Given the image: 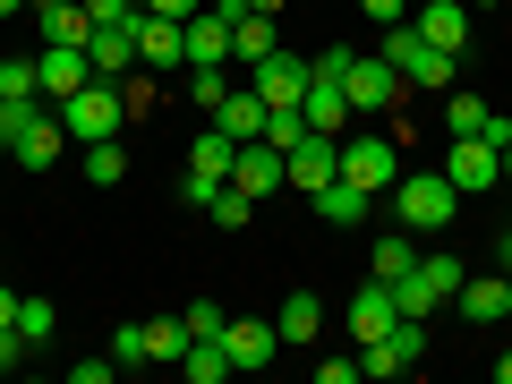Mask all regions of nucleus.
<instances>
[{"label":"nucleus","instance_id":"1","mask_svg":"<svg viewBox=\"0 0 512 384\" xmlns=\"http://www.w3.org/2000/svg\"><path fill=\"white\" fill-rule=\"evenodd\" d=\"M453 214H461V188L444 180V171H402V180H393V222H402L410 239L444 231Z\"/></svg>","mask_w":512,"mask_h":384},{"label":"nucleus","instance_id":"2","mask_svg":"<svg viewBox=\"0 0 512 384\" xmlns=\"http://www.w3.org/2000/svg\"><path fill=\"white\" fill-rule=\"evenodd\" d=\"M60 128H69V146H103V137H120V86H111V77H86V86L60 103Z\"/></svg>","mask_w":512,"mask_h":384},{"label":"nucleus","instance_id":"3","mask_svg":"<svg viewBox=\"0 0 512 384\" xmlns=\"http://www.w3.org/2000/svg\"><path fill=\"white\" fill-rule=\"evenodd\" d=\"M384 60H393V77H410V86H453V69H461V60H453V52H436V43H427V35H419L410 18L393 26Z\"/></svg>","mask_w":512,"mask_h":384},{"label":"nucleus","instance_id":"4","mask_svg":"<svg viewBox=\"0 0 512 384\" xmlns=\"http://www.w3.org/2000/svg\"><path fill=\"white\" fill-rule=\"evenodd\" d=\"M453 291H461V265H453V256H419V265L393 282V308H402V316H436Z\"/></svg>","mask_w":512,"mask_h":384},{"label":"nucleus","instance_id":"5","mask_svg":"<svg viewBox=\"0 0 512 384\" xmlns=\"http://www.w3.org/2000/svg\"><path fill=\"white\" fill-rule=\"evenodd\" d=\"M444 180H453L461 197H487V188H504V146H487V137H453V154H444Z\"/></svg>","mask_w":512,"mask_h":384},{"label":"nucleus","instance_id":"6","mask_svg":"<svg viewBox=\"0 0 512 384\" xmlns=\"http://www.w3.org/2000/svg\"><path fill=\"white\" fill-rule=\"evenodd\" d=\"M419 350H427V316H393V333L359 342V376H402Z\"/></svg>","mask_w":512,"mask_h":384},{"label":"nucleus","instance_id":"7","mask_svg":"<svg viewBox=\"0 0 512 384\" xmlns=\"http://www.w3.org/2000/svg\"><path fill=\"white\" fill-rule=\"evenodd\" d=\"M282 171H291V188L299 197H316L325 180H342V137H325V128H308L291 154H282Z\"/></svg>","mask_w":512,"mask_h":384},{"label":"nucleus","instance_id":"8","mask_svg":"<svg viewBox=\"0 0 512 384\" xmlns=\"http://www.w3.org/2000/svg\"><path fill=\"white\" fill-rule=\"evenodd\" d=\"M231 188H239V197H274V188H291V171H282V146L248 137V146L231 154Z\"/></svg>","mask_w":512,"mask_h":384},{"label":"nucleus","instance_id":"9","mask_svg":"<svg viewBox=\"0 0 512 384\" xmlns=\"http://www.w3.org/2000/svg\"><path fill=\"white\" fill-rule=\"evenodd\" d=\"M342 180L367 188V197H384V188L402 180V163H393V146H384V137H350V146H342Z\"/></svg>","mask_w":512,"mask_h":384},{"label":"nucleus","instance_id":"10","mask_svg":"<svg viewBox=\"0 0 512 384\" xmlns=\"http://www.w3.org/2000/svg\"><path fill=\"white\" fill-rule=\"evenodd\" d=\"M137 60H146V69H180V60H188V18L137 9Z\"/></svg>","mask_w":512,"mask_h":384},{"label":"nucleus","instance_id":"11","mask_svg":"<svg viewBox=\"0 0 512 384\" xmlns=\"http://www.w3.org/2000/svg\"><path fill=\"white\" fill-rule=\"evenodd\" d=\"M94 77V60H86V43H43V60H35V86L52 94V103H69L77 86Z\"/></svg>","mask_w":512,"mask_h":384},{"label":"nucleus","instance_id":"12","mask_svg":"<svg viewBox=\"0 0 512 384\" xmlns=\"http://www.w3.org/2000/svg\"><path fill=\"white\" fill-rule=\"evenodd\" d=\"M410 26H419L436 52H470V18H461V0H410Z\"/></svg>","mask_w":512,"mask_h":384},{"label":"nucleus","instance_id":"13","mask_svg":"<svg viewBox=\"0 0 512 384\" xmlns=\"http://www.w3.org/2000/svg\"><path fill=\"white\" fill-rule=\"evenodd\" d=\"M342 94H350V111H384L393 94H402V77H393V60H350V77H342Z\"/></svg>","mask_w":512,"mask_h":384},{"label":"nucleus","instance_id":"14","mask_svg":"<svg viewBox=\"0 0 512 384\" xmlns=\"http://www.w3.org/2000/svg\"><path fill=\"white\" fill-rule=\"evenodd\" d=\"M86 60H94V77H128V69H137V18L94 26V35H86Z\"/></svg>","mask_w":512,"mask_h":384},{"label":"nucleus","instance_id":"15","mask_svg":"<svg viewBox=\"0 0 512 384\" xmlns=\"http://www.w3.org/2000/svg\"><path fill=\"white\" fill-rule=\"evenodd\" d=\"M461 316H470V325H504V316H512V274H504V265H495V274H478V282H461Z\"/></svg>","mask_w":512,"mask_h":384},{"label":"nucleus","instance_id":"16","mask_svg":"<svg viewBox=\"0 0 512 384\" xmlns=\"http://www.w3.org/2000/svg\"><path fill=\"white\" fill-rule=\"evenodd\" d=\"M248 86L256 94H265V103H299V94H308V60H291V52H265V60H256V77H248Z\"/></svg>","mask_w":512,"mask_h":384},{"label":"nucleus","instance_id":"17","mask_svg":"<svg viewBox=\"0 0 512 384\" xmlns=\"http://www.w3.org/2000/svg\"><path fill=\"white\" fill-rule=\"evenodd\" d=\"M9 154H18V163H26V171H52V163H60V154H69V128H60V103H52V111H43V120H35V128H26V137H18V146H9Z\"/></svg>","mask_w":512,"mask_h":384},{"label":"nucleus","instance_id":"18","mask_svg":"<svg viewBox=\"0 0 512 384\" xmlns=\"http://www.w3.org/2000/svg\"><path fill=\"white\" fill-rule=\"evenodd\" d=\"M265 111H274V103H265L256 86H231V94H222V111H214V128H231L239 146H248V137H265Z\"/></svg>","mask_w":512,"mask_h":384},{"label":"nucleus","instance_id":"19","mask_svg":"<svg viewBox=\"0 0 512 384\" xmlns=\"http://www.w3.org/2000/svg\"><path fill=\"white\" fill-rule=\"evenodd\" d=\"M222 350H231V367H265L282 350V333L256 325V316H239V325H222Z\"/></svg>","mask_w":512,"mask_h":384},{"label":"nucleus","instance_id":"20","mask_svg":"<svg viewBox=\"0 0 512 384\" xmlns=\"http://www.w3.org/2000/svg\"><path fill=\"white\" fill-rule=\"evenodd\" d=\"M299 111H308V128L342 137V120H350V94L333 86V77H316V69H308V94H299Z\"/></svg>","mask_w":512,"mask_h":384},{"label":"nucleus","instance_id":"21","mask_svg":"<svg viewBox=\"0 0 512 384\" xmlns=\"http://www.w3.org/2000/svg\"><path fill=\"white\" fill-rule=\"evenodd\" d=\"M231 154H239V137H231V128H205V137H197V146H188V180H231Z\"/></svg>","mask_w":512,"mask_h":384},{"label":"nucleus","instance_id":"22","mask_svg":"<svg viewBox=\"0 0 512 384\" xmlns=\"http://www.w3.org/2000/svg\"><path fill=\"white\" fill-rule=\"evenodd\" d=\"M393 316H402V308H393V282H376V291H359V299H350V333H359V342L393 333Z\"/></svg>","mask_w":512,"mask_h":384},{"label":"nucleus","instance_id":"23","mask_svg":"<svg viewBox=\"0 0 512 384\" xmlns=\"http://www.w3.org/2000/svg\"><path fill=\"white\" fill-rule=\"evenodd\" d=\"M265 52H282V43H274V18H256V9H239V18H231V60H248V69H256Z\"/></svg>","mask_w":512,"mask_h":384},{"label":"nucleus","instance_id":"24","mask_svg":"<svg viewBox=\"0 0 512 384\" xmlns=\"http://www.w3.org/2000/svg\"><path fill=\"white\" fill-rule=\"evenodd\" d=\"M316 325H325L316 291H291V299H282V316H274V333H282V342H316Z\"/></svg>","mask_w":512,"mask_h":384},{"label":"nucleus","instance_id":"25","mask_svg":"<svg viewBox=\"0 0 512 384\" xmlns=\"http://www.w3.org/2000/svg\"><path fill=\"white\" fill-rule=\"evenodd\" d=\"M367 205H376V197L350 188V180H325V188H316V214H325V222H367Z\"/></svg>","mask_w":512,"mask_h":384},{"label":"nucleus","instance_id":"26","mask_svg":"<svg viewBox=\"0 0 512 384\" xmlns=\"http://www.w3.org/2000/svg\"><path fill=\"white\" fill-rule=\"evenodd\" d=\"M410 265H419V248H410V231H402V222H393V231L376 239V282H402Z\"/></svg>","mask_w":512,"mask_h":384},{"label":"nucleus","instance_id":"27","mask_svg":"<svg viewBox=\"0 0 512 384\" xmlns=\"http://www.w3.org/2000/svg\"><path fill=\"white\" fill-rule=\"evenodd\" d=\"M188 342H197L188 316H154V325H146V350H154V359H188Z\"/></svg>","mask_w":512,"mask_h":384},{"label":"nucleus","instance_id":"28","mask_svg":"<svg viewBox=\"0 0 512 384\" xmlns=\"http://www.w3.org/2000/svg\"><path fill=\"white\" fill-rule=\"evenodd\" d=\"M188 384H222V376H231V350H222V342H188Z\"/></svg>","mask_w":512,"mask_h":384},{"label":"nucleus","instance_id":"29","mask_svg":"<svg viewBox=\"0 0 512 384\" xmlns=\"http://www.w3.org/2000/svg\"><path fill=\"white\" fill-rule=\"evenodd\" d=\"M35 120H43V103H35V94H0V146H18V137H26Z\"/></svg>","mask_w":512,"mask_h":384},{"label":"nucleus","instance_id":"30","mask_svg":"<svg viewBox=\"0 0 512 384\" xmlns=\"http://www.w3.org/2000/svg\"><path fill=\"white\" fill-rule=\"evenodd\" d=\"M120 171H128L120 137H103V146H86V180H94V188H120Z\"/></svg>","mask_w":512,"mask_h":384},{"label":"nucleus","instance_id":"31","mask_svg":"<svg viewBox=\"0 0 512 384\" xmlns=\"http://www.w3.org/2000/svg\"><path fill=\"white\" fill-rule=\"evenodd\" d=\"M18 333H26V342H52V299H18Z\"/></svg>","mask_w":512,"mask_h":384},{"label":"nucleus","instance_id":"32","mask_svg":"<svg viewBox=\"0 0 512 384\" xmlns=\"http://www.w3.org/2000/svg\"><path fill=\"white\" fill-rule=\"evenodd\" d=\"M222 325H231V316H222L214 299H188V333H197V342H222Z\"/></svg>","mask_w":512,"mask_h":384},{"label":"nucleus","instance_id":"33","mask_svg":"<svg viewBox=\"0 0 512 384\" xmlns=\"http://www.w3.org/2000/svg\"><path fill=\"white\" fill-rule=\"evenodd\" d=\"M188 94H197L205 111H222V94H231V77H222V69H188Z\"/></svg>","mask_w":512,"mask_h":384},{"label":"nucleus","instance_id":"34","mask_svg":"<svg viewBox=\"0 0 512 384\" xmlns=\"http://www.w3.org/2000/svg\"><path fill=\"white\" fill-rule=\"evenodd\" d=\"M205 214H214V222H231V231H239V222H256V197H239V188H222V197L205 205Z\"/></svg>","mask_w":512,"mask_h":384},{"label":"nucleus","instance_id":"35","mask_svg":"<svg viewBox=\"0 0 512 384\" xmlns=\"http://www.w3.org/2000/svg\"><path fill=\"white\" fill-rule=\"evenodd\" d=\"M111 359H120V367H146V359H154V350H146V325H120V342H111Z\"/></svg>","mask_w":512,"mask_h":384},{"label":"nucleus","instance_id":"36","mask_svg":"<svg viewBox=\"0 0 512 384\" xmlns=\"http://www.w3.org/2000/svg\"><path fill=\"white\" fill-rule=\"evenodd\" d=\"M0 94H43L35 86V60H0Z\"/></svg>","mask_w":512,"mask_h":384},{"label":"nucleus","instance_id":"37","mask_svg":"<svg viewBox=\"0 0 512 384\" xmlns=\"http://www.w3.org/2000/svg\"><path fill=\"white\" fill-rule=\"evenodd\" d=\"M350 60H359V52H342V43H325V52H316L308 69H316V77H333V86H342V77H350Z\"/></svg>","mask_w":512,"mask_h":384},{"label":"nucleus","instance_id":"38","mask_svg":"<svg viewBox=\"0 0 512 384\" xmlns=\"http://www.w3.org/2000/svg\"><path fill=\"white\" fill-rule=\"evenodd\" d=\"M487 128V103H470V94H453V137H478Z\"/></svg>","mask_w":512,"mask_h":384},{"label":"nucleus","instance_id":"39","mask_svg":"<svg viewBox=\"0 0 512 384\" xmlns=\"http://www.w3.org/2000/svg\"><path fill=\"white\" fill-rule=\"evenodd\" d=\"M359 9H367L376 26H402V18H410V0H359Z\"/></svg>","mask_w":512,"mask_h":384},{"label":"nucleus","instance_id":"40","mask_svg":"<svg viewBox=\"0 0 512 384\" xmlns=\"http://www.w3.org/2000/svg\"><path fill=\"white\" fill-rule=\"evenodd\" d=\"M26 350H35V342H26V333H18V325H0V367H18V359H26Z\"/></svg>","mask_w":512,"mask_h":384},{"label":"nucleus","instance_id":"41","mask_svg":"<svg viewBox=\"0 0 512 384\" xmlns=\"http://www.w3.org/2000/svg\"><path fill=\"white\" fill-rule=\"evenodd\" d=\"M146 9H163V18H197L205 0H146Z\"/></svg>","mask_w":512,"mask_h":384},{"label":"nucleus","instance_id":"42","mask_svg":"<svg viewBox=\"0 0 512 384\" xmlns=\"http://www.w3.org/2000/svg\"><path fill=\"white\" fill-rule=\"evenodd\" d=\"M248 9H256V18H282V9H291V0H248Z\"/></svg>","mask_w":512,"mask_h":384},{"label":"nucleus","instance_id":"43","mask_svg":"<svg viewBox=\"0 0 512 384\" xmlns=\"http://www.w3.org/2000/svg\"><path fill=\"white\" fill-rule=\"evenodd\" d=\"M0 325H18V291H0Z\"/></svg>","mask_w":512,"mask_h":384},{"label":"nucleus","instance_id":"44","mask_svg":"<svg viewBox=\"0 0 512 384\" xmlns=\"http://www.w3.org/2000/svg\"><path fill=\"white\" fill-rule=\"evenodd\" d=\"M495 265H504V274H512V231H504V239H495Z\"/></svg>","mask_w":512,"mask_h":384},{"label":"nucleus","instance_id":"45","mask_svg":"<svg viewBox=\"0 0 512 384\" xmlns=\"http://www.w3.org/2000/svg\"><path fill=\"white\" fill-rule=\"evenodd\" d=\"M495 384H512V350H504V359H495Z\"/></svg>","mask_w":512,"mask_h":384},{"label":"nucleus","instance_id":"46","mask_svg":"<svg viewBox=\"0 0 512 384\" xmlns=\"http://www.w3.org/2000/svg\"><path fill=\"white\" fill-rule=\"evenodd\" d=\"M18 9H35V0H0V18H18Z\"/></svg>","mask_w":512,"mask_h":384},{"label":"nucleus","instance_id":"47","mask_svg":"<svg viewBox=\"0 0 512 384\" xmlns=\"http://www.w3.org/2000/svg\"><path fill=\"white\" fill-rule=\"evenodd\" d=\"M504 180H512V137H504Z\"/></svg>","mask_w":512,"mask_h":384},{"label":"nucleus","instance_id":"48","mask_svg":"<svg viewBox=\"0 0 512 384\" xmlns=\"http://www.w3.org/2000/svg\"><path fill=\"white\" fill-rule=\"evenodd\" d=\"M470 9H495V0H470Z\"/></svg>","mask_w":512,"mask_h":384},{"label":"nucleus","instance_id":"49","mask_svg":"<svg viewBox=\"0 0 512 384\" xmlns=\"http://www.w3.org/2000/svg\"><path fill=\"white\" fill-rule=\"evenodd\" d=\"M128 9H146V0H128Z\"/></svg>","mask_w":512,"mask_h":384}]
</instances>
